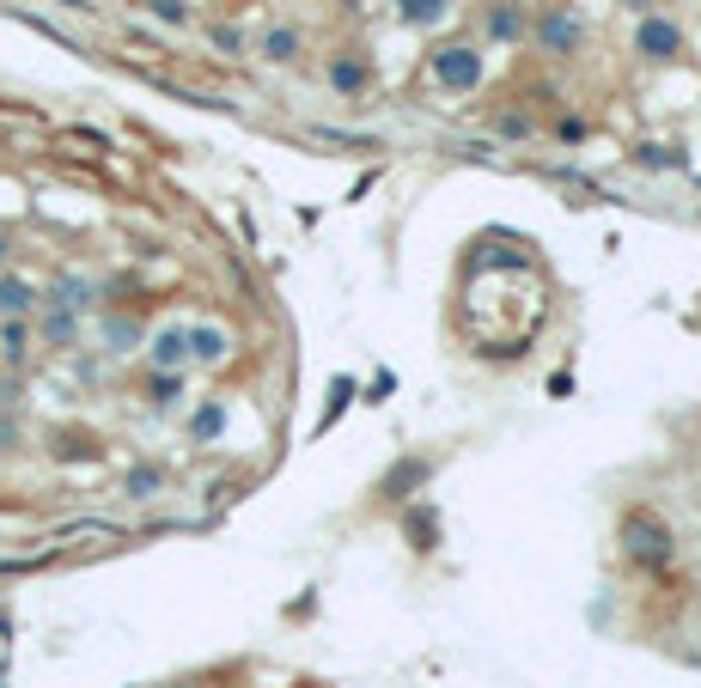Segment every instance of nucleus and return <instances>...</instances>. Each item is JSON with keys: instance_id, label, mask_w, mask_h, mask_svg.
Listing matches in <instances>:
<instances>
[{"instance_id": "nucleus-1", "label": "nucleus", "mask_w": 701, "mask_h": 688, "mask_svg": "<svg viewBox=\"0 0 701 688\" xmlns=\"http://www.w3.org/2000/svg\"><path fill=\"white\" fill-rule=\"evenodd\" d=\"M616 542H622V561H629V567H641L646 579H665L671 567H678V530H671L659 512H646V505L622 512Z\"/></svg>"}, {"instance_id": "nucleus-2", "label": "nucleus", "mask_w": 701, "mask_h": 688, "mask_svg": "<svg viewBox=\"0 0 701 688\" xmlns=\"http://www.w3.org/2000/svg\"><path fill=\"white\" fill-rule=\"evenodd\" d=\"M530 43H537V56L549 61H567L586 49V12L567 7V0H549V7L530 12Z\"/></svg>"}, {"instance_id": "nucleus-3", "label": "nucleus", "mask_w": 701, "mask_h": 688, "mask_svg": "<svg viewBox=\"0 0 701 688\" xmlns=\"http://www.w3.org/2000/svg\"><path fill=\"white\" fill-rule=\"evenodd\" d=\"M483 73H488L483 43H439L434 56H427V80H434L439 92H451V98L476 92V86H483Z\"/></svg>"}, {"instance_id": "nucleus-4", "label": "nucleus", "mask_w": 701, "mask_h": 688, "mask_svg": "<svg viewBox=\"0 0 701 688\" xmlns=\"http://www.w3.org/2000/svg\"><path fill=\"white\" fill-rule=\"evenodd\" d=\"M634 56H641L646 68H671V61H683V24L665 19V12H646V19L634 24Z\"/></svg>"}, {"instance_id": "nucleus-5", "label": "nucleus", "mask_w": 701, "mask_h": 688, "mask_svg": "<svg viewBox=\"0 0 701 688\" xmlns=\"http://www.w3.org/2000/svg\"><path fill=\"white\" fill-rule=\"evenodd\" d=\"M476 24H483L488 43H525L530 37L525 0H483V7H476Z\"/></svg>"}, {"instance_id": "nucleus-6", "label": "nucleus", "mask_w": 701, "mask_h": 688, "mask_svg": "<svg viewBox=\"0 0 701 688\" xmlns=\"http://www.w3.org/2000/svg\"><path fill=\"white\" fill-rule=\"evenodd\" d=\"M98 298H104V287L93 275H80V268H61V275L43 287V305H61V311H74V317L98 311Z\"/></svg>"}, {"instance_id": "nucleus-7", "label": "nucleus", "mask_w": 701, "mask_h": 688, "mask_svg": "<svg viewBox=\"0 0 701 688\" xmlns=\"http://www.w3.org/2000/svg\"><path fill=\"white\" fill-rule=\"evenodd\" d=\"M323 86L342 98H360L372 86V56H360V49H335L330 61H323Z\"/></svg>"}, {"instance_id": "nucleus-8", "label": "nucleus", "mask_w": 701, "mask_h": 688, "mask_svg": "<svg viewBox=\"0 0 701 688\" xmlns=\"http://www.w3.org/2000/svg\"><path fill=\"white\" fill-rule=\"evenodd\" d=\"M147 366L153 372H184L189 366V323H165L147 335Z\"/></svg>"}, {"instance_id": "nucleus-9", "label": "nucleus", "mask_w": 701, "mask_h": 688, "mask_svg": "<svg viewBox=\"0 0 701 688\" xmlns=\"http://www.w3.org/2000/svg\"><path fill=\"white\" fill-rule=\"evenodd\" d=\"M256 56H263V61H275V68H293V61L305 56V31H300V24H288V19H281V24H269V31L256 37Z\"/></svg>"}, {"instance_id": "nucleus-10", "label": "nucleus", "mask_w": 701, "mask_h": 688, "mask_svg": "<svg viewBox=\"0 0 701 688\" xmlns=\"http://www.w3.org/2000/svg\"><path fill=\"white\" fill-rule=\"evenodd\" d=\"M37 305H43V287L25 281L19 268H0V317H37Z\"/></svg>"}, {"instance_id": "nucleus-11", "label": "nucleus", "mask_w": 701, "mask_h": 688, "mask_svg": "<svg viewBox=\"0 0 701 688\" xmlns=\"http://www.w3.org/2000/svg\"><path fill=\"white\" fill-rule=\"evenodd\" d=\"M189 360H196V366H226L232 330H220V323H189Z\"/></svg>"}, {"instance_id": "nucleus-12", "label": "nucleus", "mask_w": 701, "mask_h": 688, "mask_svg": "<svg viewBox=\"0 0 701 688\" xmlns=\"http://www.w3.org/2000/svg\"><path fill=\"white\" fill-rule=\"evenodd\" d=\"M427 475H434V463H427V458H402L397 470L379 482V500H391V505H397V500H409V493H421Z\"/></svg>"}, {"instance_id": "nucleus-13", "label": "nucleus", "mask_w": 701, "mask_h": 688, "mask_svg": "<svg viewBox=\"0 0 701 688\" xmlns=\"http://www.w3.org/2000/svg\"><path fill=\"white\" fill-rule=\"evenodd\" d=\"M31 317H0V366L7 372H19L25 360H31Z\"/></svg>"}, {"instance_id": "nucleus-14", "label": "nucleus", "mask_w": 701, "mask_h": 688, "mask_svg": "<svg viewBox=\"0 0 701 688\" xmlns=\"http://www.w3.org/2000/svg\"><path fill=\"white\" fill-rule=\"evenodd\" d=\"M31 335H43L49 347H74V342H80V317L61 311V305H37V330Z\"/></svg>"}, {"instance_id": "nucleus-15", "label": "nucleus", "mask_w": 701, "mask_h": 688, "mask_svg": "<svg viewBox=\"0 0 701 688\" xmlns=\"http://www.w3.org/2000/svg\"><path fill=\"white\" fill-rule=\"evenodd\" d=\"M451 12H458V0H397V19L415 24V31H439Z\"/></svg>"}, {"instance_id": "nucleus-16", "label": "nucleus", "mask_w": 701, "mask_h": 688, "mask_svg": "<svg viewBox=\"0 0 701 688\" xmlns=\"http://www.w3.org/2000/svg\"><path fill=\"white\" fill-rule=\"evenodd\" d=\"M226 433V402L220 396H207L196 414H189V439H196V445H214V439Z\"/></svg>"}, {"instance_id": "nucleus-17", "label": "nucleus", "mask_w": 701, "mask_h": 688, "mask_svg": "<svg viewBox=\"0 0 701 688\" xmlns=\"http://www.w3.org/2000/svg\"><path fill=\"white\" fill-rule=\"evenodd\" d=\"M123 493H128V500H159V493H165V470H159V463H135V470L123 475Z\"/></svg>"}, {"instance_id": "nucleus-18", "label": "nucleus", "mask_w": 701, "mask_h": 688, "mask_svg": "<svg viewBox=\"0 0 701 688\" xmlns=\"http://www.w3.org/2000/svg\"><path fill=\"white\" fill-rule=\"evenodd\" d=\"M147 402L153 409H177L184 402V372H147Z\"/></svg>"}, {"instance_id": "nucleus-19", "label": "nucleus", "mask_w": 701, "mask_h": 688, "mask_svg": "<svg viewBox=\"0 0 701 688\" xmlns=\"http://www.w3.org/2000/svg\"><path fill=\"white\" fill-rule=\"evenodd\" d=\"M104 342H110V354H128V347H140L147 335H140L135 317H104Z\"/></svg>"}, {"instance_id": "nucleus-20", "label": "nucleus", "mask_w": 701, "mask_h": 688, "mask_svg": "<svg viewBox=\"0 0 701 688\" xmlns=\"http://www.w3.org/2000/svg\"><path fill=\"white\" fill-rule=\"evenodd\" d=\"M207 43H214L220 56H244V31H238V24H207Z\"/></svg>"}, {"instance_id": "nucleus-21", "label": "nucleus", "mask_w": 701, "mask_h": 688, "mask_svg": "<svg viewBox=\"0 0 701 688\" xmlns=\"http://www.w3.org/2000/svg\"><path fill=\"white\" fill-rule=\"evenodd\" d=\"M147 7H153V19H159V24H177V31L189 24V0H147Z\"/></svg>"}, {"instance_id": "nucleus-22", "label": "nucleus", "mask_w": 701, "mask_h": 688, "mask_svg": "<svg viewBox=\"0 0 701 688\" xmlns=\"http://www.w3.org/2000/svg\"><path fill=\"white\" fill-rule=\"evenodd\" d=\"M495 128H500V135H506V140H530V135H537V122H530V116H525V110H506V116H500V122H495Z\"/></svg>"}, {"instance_id": "nucleus-23", "label": "nucleus", "mask_w": 701, "mask_h": 688, "mask_svg": "<svg viewBox=\"0 0 701 688\" xmlns=\"http://www.w3.org/2000/svg\"><path fill=\"white\" fill-rule=\"evenodd\" d=\"M56 458H98L93 439H56Z\"/></svg>"}, {"instance_id": "nucleus-24", "label": "nucleus", "mask_w": 701, "mask_h": 688, "mask_svg": "<svg viewBox=\"0 0 701 688\" xmlns=\"http://www.w3.org/2000/svg\"><path fill=\"white\" fill-rule=\"evenodd\" d=\"M19 396H25L19 372H12V379H0V414H12V409H19Z\"/></svg>"}, {"instance_id": "nucleus-25", "label": "nucleus", "mask_w": 701, "mask_h": 688, "mask_svg": "<svg viewBox=\"0 0 701 688\" xmlns=\"http://www.w3.org/2000/svg\"><path fill=\"white\" fill-rule=\"evenodd\" d=\"M19 451V414H0V458Z\"/></svg>"}, {"instance_id": "nucleus-26", "label": "nucleus", "mask_w": 701, "mask_h": 688, "mask_svg": "<svg viewBox=\"0 0 701 688\" xmlns=\"http://www.w3.org/2000/svg\"><path fill=\"white\" fill-rule=\"evenodd\" d=\"M555 135H562V140H586V116H562V122H555Z\"/></svg>"}, {"instance_id": "nucleus-27", "label": "nucleus", "mask_w": 701, "mask_h": 688, "mask_svg": "<svg viewBox=\"0 0 701 688\" xmlns=\"http://www.w3.org/2000/svg\"><path fill=\"white\" fill-rule=\"evenodd\" d=\"M7 263H12V232L0 226V268H7Z\"/></svg>"}]
</instances>
